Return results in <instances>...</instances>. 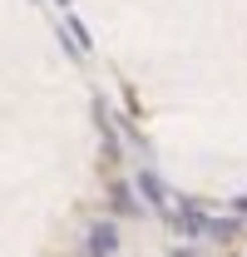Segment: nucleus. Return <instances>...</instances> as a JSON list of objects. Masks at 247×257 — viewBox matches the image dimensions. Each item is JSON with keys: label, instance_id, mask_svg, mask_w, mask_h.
Listing matches in <instances>:
<instances>
[{"label": "nucleus", "instance_id": "20e7f679", "mask_svg": "<svg viewBox=\"0 0 247 257\" xmlns=\"http://www.w3.org/2000/svg\"><path fill=\"white\" fill-rule=\"evenodd\" d=\"M237 232H242L237 218H232V223H227V218H208V237H237Z\"/></svg>", "mask_w": 247, "mask_h": 257}, {"label": "nucleus", "instance_id": "f257e3e1", "mask_svg": "<svg viewBox=\"0 0 247 257\" xmlns=\"http://www.w3.org/2000/svg\"><path fill=\"white\" fill-rule=\"evenodd\" d=\"M119 247V227L114 223H94L89 227V257H109Z\"/></svg>", "mask_w": 247, "mask_h": 257}, {"label": "nucleus", "instance_id": "7ed1b4c3", "mask_svg": "<svg viewBox=\"0 0 247 257\" xmlns=\"http://www.w3.org/2000/svg\"><path fill=\"white\" fill-rule=\"evenodd\" d=\"M109 198H114V213H139V203H134V188H129V183H114Z\"/></svg>", "mask_w": 247, "mask_h": 257}, {"label": "nucleus", "instance_id": "f03ea898", "mask_svg": "<svg viewBox=\"0 0 247 257\" xmlns=\"http://www.w3.org/2000/svg\"><path fill=\"white\" fill-rule=\"evenodd\" d=\"M139 193H144L154 208H168V188H163V178H158L154 168H144V173H139Z\"/></svg>", "mask_w": 247, "mask_h": 257}, {"label": "nucleus", "instance_id": "423d86ee", "mask_svg": "<svg viewBox=\"0 0 247 257\" xmlns=\"http://www.w3.org/2000/svg\"><path fill=\"white\" fill-rule=\"evenodd\" d=\"M60 5H69V0H60Z\"/></svg>", "mask_w": 247, "mask_h": 257}, {"label": "nucleus", "instance_id": "39448f33", "mask_svg": "<svg viewBox=\"0 0 247 257\" xmlns=\"http://www.w3.org/2000/svg\"><path fill=\"white\" fill-rule=\"evenodd\" d=\"M237 213H242V218H247V198H237Z\"/></svg>", "mask_w": 247, "mask_h": 257}]
</instances>
